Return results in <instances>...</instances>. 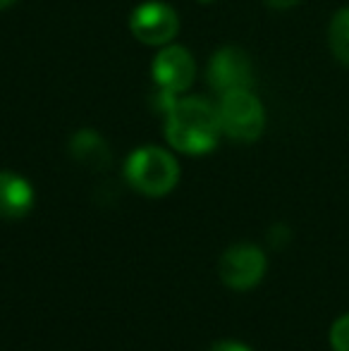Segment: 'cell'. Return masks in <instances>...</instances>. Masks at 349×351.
Returning a JSON list of instances; mask_svg holds the SVG:
<instances>
[{
    "label": "cell",
    "mask_w": 349,
    "mask_h": 351,
    "mask_svg": "<svg viewBox=\"0 0 349 351\" xmlns=\"http://www.w3.org/2000/svg\"><path fill=\"white\" fill-rule=\"evenodd\" d=\"M220 134L218 108L204 98H182L165 112V139L175 151L204 156L218 146Z\"/></svg>",
    "instance_id": "1"
},
{
    "label": "cell",
    "mask_w": 349,
    "mask_h": 351,
    "mask_svg": "<svg viewBox=\"0 0 349 351\" xmlns=\"http://www.w3.org/2000/svg\"><path fill=\"white\" fill-rule=\"evenodd\" d=\"M125 177L139 194L165 196L180 182V165L165 148L141 146L127 158Z\"/></svg>",
    "instance_id": "2"
},
{
    "label": "cell",
    "mask_w": 349,
    "mask_h": 351,
    "mask_svg": "<svg viewBox=\"0 0 349 351\" xmlns=\"http://www.w3.org/2000/svg\"><path fill=\"white\" fill-rule=\"evenodd\" d=\"M218 117L223 132L234 141H256L265 127V112L258 98L252 91H230L223 93L218 106Z\"/></svg>",
    "instance_id": "3"
},
{
    "label": "cell",
    "mask_w": 349,
    "mask_h": 351,
    "mask_svg": "<svg viewBox=\"0 0 349 351\" xmlns=\"http://www.w3.org/2000/svg\"><path fill=\"white\" fill-rule=\"evenodd\" d=\"M268 263L265 254L254 244H234L220 256V280L237 291H247L263 280Z\"/></svg>",
    "instance_id": "4"
},
{
    "label": "cell",
    "mask_w": 349,
    "mask_h": 351,
    "mask_svg": "<svg viewBox=\"0 0 349 351\" xmlns=\"http://www.w3.org/2000/svg\"><path fill=\"white\" fill-rule=\"evenodd\" d=\"M130 29L141 43L163 46L177 36L180 19L170 5L160 3V0H149V3H141L130 14Z\"/></svg>",
    "instance_id": "5"
},
{
    "label": "cell",
    "mask_w": 349,
    "mask_h": 351,
    "mask_svg": "<svg viewBox=\"0 0 349 351\" xmlns=\"http://www.w3.org/2000/svg\"><path fill=\"white\" fill-rule=\"evenodd\" d=\"M208 82L215 91H247L254 84V67L252 60L239 48H220L208 65Z\"/></svg>",
    "instance_id": "6"
},
{
    "label": "cell",
    "mask_w": 349,
    "mask_h": 351,
    "mask_svg": "<svg viewBox=\"0 0 349 351\" xmlns=\"http://www.w3.org/2000/svg\"><path fill=\"white\" fill-rule=\"evenodd\" d=\"M194 58L186 48L182 46H168L156 56L151 74L160 91L168 93H182L194 82Z\"/></svg>",
    "instance_id": "7"
},
{
    "label": "cell",
    "mask_w": 349,
    "mask_h": 351,
    "mask_svg": "<svg viewBox=\"0 0 349 351\" xmlns=\"http://www.w3.org/2000/svg\"><path fill=\"white\" fill-rule=\"evenodd\" d=\"M36 204L34 186L17 172H0V215L5 220H19L29 215Z\"/></svg>",
    "instance_id": "8"
},
{
    "label": "cell",
    "mask_w": 349,
    "mask_h": 351,
    "mask_svg": "<svg viewBox=\"0 0 349 351\" xmlns=\"http://www.w3.org/2000/svg\"><path fill=\"white\" fill-rule=\"evenodd\" d=\"M70 151L82 165L93 167V170H101L110 162V151H108V143L103 141V136H98L96 132L84 130L77 132L70 141Z\"/></svg>",
    "instance_id": "9"
},
{
    "label": "cell",
    "mask_w": 349,
    "mask_h": 351,
    "mask_svg": "<svg viewBox=\"0 0 349 351\" xmlns=\"http://www.w3.org/2000/svg\"><path fill=\"white\" fill-rule=\"evenodd\" d=\"M330 48L342 65L349 67V8L340 10L330 22Z\"/></svg>",
    "instance_id": "10"
},
{
    "label": "cell",
    "mask_w": 349,
    "mask_h": 351,
    "mask_svg": "<svg viewBox=\"0 0 349 351\" xmlns=\"http://www.w3.org/2000/svg\"><path fill=\"white\" fill-rule=\"evenodd\" d=\"M330 347L335 351H349V313L340 315L330 328Z\"/></svg>",
    "instance_id": "11"
},
{
    "label": "cell",
    "mask_w": 349,
    "mask_h": 351,
    "mask_svg": "<svg viewBox=\"0 0 349 351\" xmlns=\"http://www.w3.org/2000/svg\"><path fill=\"white\" fill-rule=\"evenodd\" d=\"M210 351H252V349L242 342H234V339H225V342L213 344V349Z\"/></svg>",
    "instance_id": "12"
},
{
    "label": "cell",
    "mask_w": 349,
    "mask_h": 351,
    "mask_svg": "<svg viewBox=\"0 0 349 351\" xmlns=\"http://www.w3.org/2000/svg\"><path fill=\"white\" fill-rule=\"evenodd\" d=\"M265 3L270 5V8H278V10H285V8H292V5H297L299 0H265Z\"/></svg>",
    "instance_id": "13"
},
{
    "label": "cell",
    "mask_w": 349,
    "mask_h": 351,
    "mask_svg": "<svg viewBox=\"0 0 349 351\" xmlns=\"http://www.w3.org/2000/svg\"><path fill=\"white\" fill-rule=\"evenodd\" d=\"M17 0H0V10H5V8H10V5H14Z\"/></svg>",
    "instance_id": "14"
},
{
    "label": "cell",
    "mask_w": 349,
    "mask_h": 351,
    "mask_svg": "<svg viewBox=\"0 0 349 351\" xmlns=\"http://www.w3.org/2000/svg\"><path fill=\"white\" fill-rule=\"evenodd\" d=\"M199 3H213V0H199Z\"/></svg>",
    "instance_id": "15"
}]
</instances>
